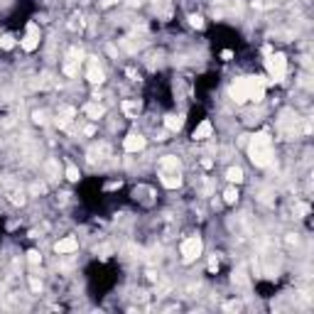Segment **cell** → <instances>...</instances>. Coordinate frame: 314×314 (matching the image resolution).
<instances>
[{
	"instance_id": "1",
	"label": "cell",
	"mask_w": 314,
	"mask_h": 314,
	"mask_svg": "<svg viewBox=\"0 0 314 314\" xmlns=\"http://www.w3.org/2000/svg\"><path fill=\"white\" fill-rule=\"evenodd\" d=\"M265 91H268V81L263 76H238L228 86V98L236 106L260 103L265 98Z\"/></svg>"
},
{
	"instance_id": "2",
	"label": "cell",
	"mask_w": 314,
	"mask_h": 314,
	"mask_svg": "<svg viewBox=\"0 0 314 314\" xmlns=\"http://www.w3.org/2000/svg\"><path fill=\"white\" fill-rule=\"evenodd\" d=\"M248 160L260 170L272 165L275 147H272V135L268 130H258L255 135H250V140H248Z\"/></svg>"
},
{
	"instance_id": "3",
	"label": "cell",
	"mask_w": 314,
	"mask_h": 314,
	"mask_svg": "<svg viewBox=\"0 0 314 314\" xmlns=\"http://www.w3.org/2000/svg\"><path fill=\"white\" fill-rule=\"evenodd\" d=\"M179 255H182V263L184 265H192V263H197L202 255H204V241H202V236H187L182 243H179Z\"/></svg>"
},
{
	"instance_id": "4",
	"label": "cell",
	"mask_w": 314,
	"mask_h": 314,
	"mask_svg": "<svg viewBox=\"0 0 314 314\" xmlns=\"http://www.w3.org/2000/svg\"><path fill=\"white\" fill-rule=\"evenodd\" d=\"M287 57L282 54V52H270L268 54V59H265V69H268V76H270V81L272 84H280V81H285V76H287Z\"/></svg>"
},
{
	"instance_id": "5",
	"label": "cell",
	"mask_w": 314,
	"mask_h": 314,
	"mask_svg": "<svg viewBox=\"0 0 314 314\" xmlns=\"http://www.w3.org/2000/svg\"><path fill=\"white\" fill-rule=\"evenodd\" d=\"M40 42H42V32H40V25L37 22H27V32L25 37L20 40V49L32 54L35 49H40Z\"/></svg>"
},
{
	"instance_id": "6",
	"label": "cell",
	"mask_w": 314,
	"mask_h": 314,
	"mask_svg": "<svg viewBox=\"0 0 314 314\" xmlns=\"http://www.w3.org/2000/svg\"><path fill=\"white\" fill-rule=\"evenodd\" d=\"M147 147V137L142 135V133H128L125 137H123V150L128 152V155H137V152H142Z\"/></svg>"
},
{
	"instance_id": "7",
	"label": "cell",
	"mask_w": 314,
	"mask_h": 314,
	"mask_svg": "<svg viewBox=\"0 0 314 314\" xmlns=\"http://www.w3.org/2000/svg\"><path fill=\"white\" fill-rule=\"evenodd\" d=\"M86 59H89L86 81H89V84H93V86H101V84L106 81V71H103V67L98 64V59H96V57H86Z\"/></svg>"
},
{
	"instance_id": "8",
	"label": "cell",
	"mask_w": 314,
	"mask_h": 314,
	"mask_svg": "<svg viewBox=\"0 0 314 314\" xmlns=\"http://www.w3.org/2000/svg\"><path fill=\"white\" fill-rule=\"evenodd\" d=\"M79 238L76 236H64V238H59L54 246H52V250L57 253V255H71V253H76L79 250Z\"/></svg>"
},
{
	"instance_id": "9",
	"label": "cell",
	"mask_w": 314,
	"mask_h": 314,
	"mask_svg": "<svg viewBox=\"0 0 314 314\" xmlns=\"http://www.w3.org/2000/svg\"><path fill=\"white\" fill-rule=\"evenodd\" d=\"M81 113H84L91 123H98V120H103V118H106V113H108V111H106V106H103L101 101H89V103L81 108Z\"/></svg>"
},
{
	"instance_id": "10",
	"label": "cell",
	"mask_w": 314,
	"mask_h": 314,
	"mask_svg": "<svg viewBox=\"0 0 314 314\" xmlns=\"http://www.w3.org/2000/svg\"><path fill=\"white\" fill-rule=\"evenodd\" d=\"M209 137H214V123L209 120V118H204L197 128H194V133H192V140L194 142H206Z\"/></svg>"
},
{
	"instance_id": "11",
	"label": "cell",
	"mask_w": 314,
	"mask_h": 314,
	"mask_svg": "<svg viewBox=\"0 0 314 314\" xmlns=\"http://www.w3.org/2000/svg\"><path fill=\"white\" fill-rule=\"evenodd\" d=\"M157 167H160V172H179L182 170V160L177 155H162L160 160H157Z\"/></svg>"
},
{
	"instance_id": "12",
	"label": "cell",
	"mask_w": 314,
	"mask_h": 314,
	"mask_svg": "<svg viewBox=\"0 0 314 314\" xmlns=\"http://www.w3.org/2000/svg\"><path fill=\"white\" fill-rule=\"evenodd\" d=\"M140 111H142V106H140L137 98H123V101H120V113H123L128 120H135V118L140 115Z\"/></svg>"
},
{
	"instance_id": "13",
	"label": "cell",
	"mask_w": 314,
	"mask_h": 314,
	"mask_svg": "<svg viewBox=\"0 0 314 314\" xmlns=\"http://www.w3.org/2000/svg\"><path fill=\"white\" fill-rule=\"evenodd\" d=\"M182 125H184V115H182V113H167V115L162 118V128H165L167 133H179Z\"/></svg>"
},
{
	"instance_id": "14",
	"label": "cell",
	"mask_w": 314,
	"mask_h": 314,
	"mask_svg": "<svg viewBox=\"0 0 314 314\" xmlns=\"http://www.w3.org/2000/svg\"><path fill=\"white\" fill-rule=\"evenodd\" d=\"M182 182V172H160V184L165 189H179Z\"/></svg>"
},
{
	"instance_id": "15",
	"label": "cell",
	"mask_w": 314,
	"mask_h": 314,
	"mask_svg": "<svg viewBox=\"0 0 314 314\" xmlns=\"http://www.w3.org/2000/svg\"><path fill=\"white\" fill-rule=\"evenodd\" d=\"M226 182L228 184H243L246 182V172H243V167L241 165H231L228 170H226Z\"/></svg>"
},
{
	"instance_id": "16",
	"label": "cell",
	"mask_w": 314,
	"mask_h": 314,
	"mask_svg": "<svg viewBox=\"0 0 314 314\" xmlns=\"http://www.w3.org/2000/svg\"><path fill=\"white\" fill-rule=\"evenodd\" d=\"M221 197H224V204H226V206H236V204H238V199H241V192H238V187H236V184H228V187H226V192H224Z\"/></svg>"
},
{
	"instance_id": "17",
	"label": "cell",
	"mask_w": 314,
	"mask_h": 314,
	"mask_svg": "<svg viewBox=\"0 0 314 314\" xmlns=\"http://www.w3.org/2000/svg\"><path fill=\"white\" fill-rule=\"evenodd\" d=\"M64 177H67L69 182H79V179H81V170H79L74 162H69L67 170H64Z\"/></svg>"
},
{
	"instance_id": "18",
	"label": "cell",
	"mask_w": 314,
	"mask_h": 314,
	"mask_svg": "<svg viewBox=\"0 0 314 314\" xmlns=\"http://www.w3.org/2000/svg\"><path fill=\"white\" fill-rule=\"evenodd\" d=\"M15 47V37L13 35H0V49L3 52H10Z\"/></svg>"
},
{
	"instance_id": "19",
	"label": "cell",
	"mask_w": 314,
	"mask_h": 314,
	"mask_svg": "<svg viewBox=\"0 0 314 314\" xmlns=\"http://www.w3.org/2000/svg\"><path fill=\"white\" fill-rule=\"evenodd\" d=\"M62 71H64L67 76H71V79H74V76H79V64H74V62H67V59H64Z\"/></svg>"
},
{
	"instance_id": "20",
	"label": "cell",
	"mask_w": 314,
	"mask_h": 314,
	"mask_svg": "<svg viewBox=\"0 0 314 314\" xmlns=\"http://www.w3.org/2000/svg\"><path fill=\"white\" fill-rule=\"evenodd\" d=\"M27 263H30V268L42 265V253L40 250H27Z\"/></svg>"
},
{
	"instance_id": "21",
	"label": "cell",
	"mask_w": 314,
	"mask_h": 314,
	"mask_svg": "<svg viewBox=\"0 0 314 314\" xmlns=\"http://www.w3.org/2000/svg\"><path fill=\"white\" fill-rule=\"evenodd\" d=\"M189 25H192L194 30H204L206 22H204V18H202L199 13H192V15H189Z\"/></svg>"
},
{
	"instance_id": "22",
	"label": "cell",
	"mask_w": 314,
	"mask_h": 314,
	"mask_svg": "<svg viewBox=\"0 0 314 314\" xmlns=\"http://www.w3.org/2000/svg\"><path fill=\"white\" fill-rule=\"evenodd\" d=\"M32 123L45 125V123H47V113H45V111H32Z\"/></svg>"
},
{
	"instance_id": "23",
	"label": "cell",
	"mask_w": 314,
	"mask_h": 314,
	"mask_svg": "<svg viewBox=\"0 0 314 314\" xmlns=\"http://www.w3.org/2000/svg\"><path fill=\"white\" fill-rule=\"evenodd\" d=\"M294 214H297V219L309 216V204H294Z\"/></svg>"
},
{
	"instance_id": "24",
	"label": "cell",
	"mask_w": 314,
	"mask_h": 314,
	"mask_svg": "<svg viewBox=\"0 0 314 314\" xmlns=\"http://www.w3.org/2000/svg\"><path fill=\"white\" fill-rule=\"evenodd\" d=\"M30 287H32V292L37 294V292H42V280L37 277V275H30Z\"/></svg>"
},
{
	"instance_id": "25",
	"label": "cell",
	"mask_w": 314,
	"mask_h": 314,
	"mask_svg": "<svg viewBox=\"0 0 314 314\" xmlns=\"http://www.w3.org/2000/svg\"><path fill=\"white\" fill-rule=\"evenodd\" d=\"M81 133H84L86 137H91V135H96V125H86V128H84Z\"/></svg>"
},
{
	"instance_id": "26",
	"label": "cell",
	"mask_w": 314,
	"mask_h": 314,
	"mask_svg": "<svg viewBox=\"0 0 314 314\" xmlns=\"http://www.w3.org/2000/svg\"><path fill=\"white\" fill-rule=\"evenodd\" d=\"M221 59H224V62H231V59H233V52H231V49H224V52H221Z\"/></svg>"
},
{
	"instance_id": "27",
	"label": "cell",
	"mask_w": 314,
	"mask_h": 314,
	"mask_svg": "<svg viewBox=\"0 0 314 314\" xmlns=\"http://www.w3.org/2000/svg\"><path fill=\"white\" fill-rule=\"evenodd\" d=\"M0 35H3V30H0Z\"/></svg>"
}]
</instances>
